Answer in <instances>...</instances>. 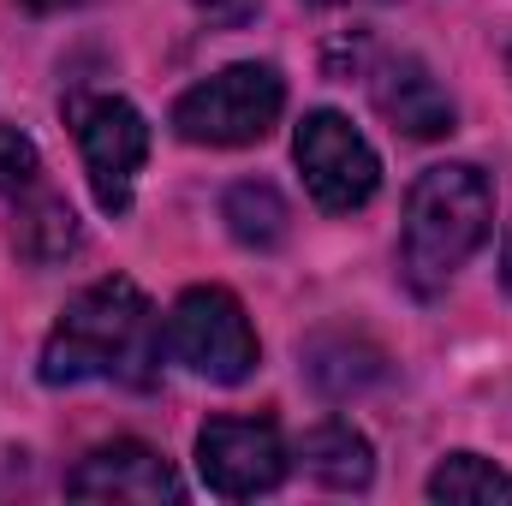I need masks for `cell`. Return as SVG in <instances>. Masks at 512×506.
Returning a JSON list of instances; mask_svg holds the SVG:
<instances>
[{
    "instance_id": "1",
    "label": "cell",
    "mask_w": 512,
    "mask_h": 506,
    "mask_svg": "<svg viewBox=\"0 0 512 506\" xmlns=\"http://www.w3.org/2000/svg\"><path fill=\"white\" fill-rule=\"evenodd\" d=\"M161 358V334H155V310L137 292V280L108 274L96 286H84L60 322L42 340V381L48 387H78V381H131L149 387Z\"/></svg>"
},
{
    "instance_id": "2",
    "label": "cell",
    "mask_w": 512,
    "mask_h": 506,
    "mask_svg": "<svg viewBox=\"0 0 512 506\" xmlns=\"http://www.w3.org/2000/svg\"><path fill=\"white\" fill-rule=\"evenodd\" d=\"M495 233V185L471 161H441L417 173L405 197V233H399V274L417 298H435L483 239Z\"/></svg>"
},
{
    "instance_id": "3",
    "label": "cell",
    "mask_w": 512,
    "mask_h": 506,
    "mask_svg": "<svg viewBox=\"0 0 512 506\" xmlns=\"http://www.w3.org/2000/svg\"><path fill=\"white\" fill-rule=\"evenodd\" d=\"M280 108H286V78L262 60H239V66H221L215 78L191 84L173 102V131L203 149H245L274 131Z\"/></svg>"
},
{
    "instance_id": "4",
    "label": "cell",
    "mask_w": 512,
    "mask_h": 506,
    "mask_svg": "<svg viewBox=\"0 0 512 506\" xmlns=\"http://www.w3.org/2000/svg\"><path fill=\"white\" fill-rule=\"evenodd\" d=\"M161 346H167V358L179 370L215 381V387H239L256 370V358H262L251 316H245V304L227 286H191V292H179V304L167 310Z\"/></svg>"
},
{
    "instance_id": "5",
    "label": "cell",
    "mask_w": 512,
    "mask_h": 506,
    "mask_svg": "<svg viewBox=\"0 0 512 506\" xmlns=\"http://www.w3.org/2000/svg\"><path fill=\"white\" fill-rule=\"evenodd\" d=\"M66 126L78 137V155H84V173H90V191H96L102 215H126L137 173L149 161V120L126 96L72 90L66 96Z\"/></svg>"
},
{
    "instance_id": "6",
    "label": "cell",
    "mask_w": 512,
    "mask_h": 506,
    "mask_svg": "<svg viewBox=\"0 0 512 506\" xmlns=\"http://www.w3.org/2000/svg\"><path fill=\"white\" fill-rule=\"evenodd\" d=\"M292 161L304 173V191L316 197V209L328 215H352L376 197L382 185V161L370 149V137L352 126L346 114L334 108H310L298 120V137H292Z\"/></svg>"
},
{
    "instance_id": "7",
    "label": "cell",
    "mask_w": 512,
    "mask_h": 506,
    "mask_svg": "<svg viewBox=\"0 0 512 506\" xmlns=\"http://www.w3.org/2000/svg\"><path fill=\"white\" fill-rule=\"evenodd\" d=\"M286 441L268 417H209L197 435V471L209 495L221 501H256L286 483Z\"/></svg>"
},
{
    "instance_id": "8",
    "label": "cell",
    "mask_w": 512,
    "mask_h": 506,
    "mask_svg": "<svg viewBox=\"0 0 512 506\" xmlns=\"http://www.w3.org/2000/svg\"><path fill=\"white\" fill-rule=\"evenodd\" d=\"M72 501H143V506H173L185 495L179 471L149 447V441H102L90 459H78V471L66 477Z\"/></svg>"
},
{
    "instance_id": "9",
    "label": "cell",
    "mask_w": 512,
    "mask_h": 506,
    "mask_svg": "<svg viewBox=\"0 0 512 506\" xmlns=\"http://www.w3.org/2000/svg\"><path fill=\"white\" fill-rule=\"evenodd\" d=\"M364 84H370V102L399 137H417V143H435L453 131V96L441 90V78L417 60V54H376L364 66Z\"/></svg>"
},
{
    "instance_id": "10",
    "label": "cell",
    "mask_w": 512,
    "mask_h": 506,
    "mask_svg": "<svg viewBox=\"0 0 512 506\" xmlns=\"http://www.w3.org/2000/svg\"><path fill=\"white\" fill-rule=\"evenodd\" d=\"M298 364H304V381L322 399H352V393H364V387H376L387 376V352L370 334H358V328H322V334H310L304 352H298Z\"/></svg>"
},
{
    "instance_id": "11",
    "label": "cell",
    "mask_w": 512,
    "mask_h": 506,
    "mask_svg": "<svg viewBox=\"0 0 512 506\" xmlns=\"http://www.w3.org/2000/svg\"><path fill=\"white\" fill-rule=\"evenodd\" d=\"M298 459H304V471H310L322 489H334V495H358V489H370V477H376L370 441H364L352 423H340V417L316 423V429L298 441Z\"/></svg>"
},
{
    "instance_id": "12",
    "label": "cell",
    "mask_w": 512,
    "mask_h": 506,
    "mask_svg": "<svg viewBox=\"0 0 512 506\" xmlns=\"http://www.w3.org/2000/svg\"><path fill=\"white\" fill-rule=\"evenodd\" d=\"M18 209V221H12V245L24 262H36V268H54V262H66V256L84 245V227H78V215H72V203L66 197H54L48 185L42 191H30L24 203H12Z\"/></svg>"
},
{
    "instance_id": "13",
    "label": "cell",
    "mask_w": 512,
    "mask_h": 506,
    "mask_svg": "<svg viewBox=\"0 0 512 506\" xmlns=\"http://www.w3.org/2000/svg\"><path fill=\"white\" fill-rule=\"evenodd\" d=\"M221 221H227V233L245 251H274L286 239V227H292V209H286V197L268 179H239L221 197Z\"/></svg>"
},
{
    "instance_id": "14",
    "label": "cell",
    "mask_w": 512,
    "mask_h": 506,
    "mask_svg": "<svg viewBox=\"0 0 512 506\" xmlns=\"http://www.w3.org/2000/svg\"><path fill=\"white\" fill-rule=\"evenodd\" d=\"M429 501L435 506H489L512 501V471H501L483 453H447L429 471Z\"/></svg>"
},
{
    "instance_id": "15",
    "label": "cell",
    "mask_w": 512,
    "mask_h": 506,
    "mask_svg": "<svg viewBox=\"0 0 512 506\" xmlns=\"http://www.w3.org/2000/svg\"><path fill=\"white\" fill-rule=\"evenodd\" d=\"M30 191H42V149L18 126H0V197L24 203Z\"/></svg>"
},
{
    "instance_id": "16",
    "label": "cell",
    "mask_w": 512,
    "mask_h": 506,
    "mask_svg": "<svg viewBox=\"0 0 512 506\" xmlns=\"http://www.w3.org/2000/svg\"><path fill=\"white\" fill-rule=\"evenodd\" d=\"M197 12H203L215 30H245L256 12H262V0H197Z\"/></svg>"
},
{
    "instance_id": "17",
    "label": "cell",
    "mask_w": 512,
    "mask_h": 506,
    "mask_svg": "<svg viewBox=\"0 0 512 506\" xmlns=\"http://www.w3.org/2000/svg\"><path fill=\"white\" fill-rule=\"evenodd\" d=\"M501 286L512 292V227H507V239H501Z\"/></svg>"
},
{
    "instance_id": "18",
    "label": "cell",
    "mask_w": 512,
    "mask_h": 506,
    "mask_svg": "<svg viewBox=\"0 0 512 506\" xmlns=\"http://www.w3.org/2000/svg\"><path fill=\"white\" fill-rule=\"evenodd\" d=\"M30 12H66V6H78V0H24Z\"/></svg>"
},
{
    "instance_id": "19",
    "label": "cell",
    "mask_w": 512,
    "mask_h": 506,
    "mask_svg": "<svg viewBox=\"0 0 512 506\" xmlns=\"http://www.w3.org/2000/svg\"><path fill=\"white\" fill-rule=\"evenodd\" d=\"M310 6H340V0H310Z\"/></svg>"
},
{
    "instance_id": "20",
    "label": "cell",
    "mask_w": 512,
    "mask_h": 506,
    "mask_svg": "<svg viewBox=\"0 0 512 506\" xmlns=\"http://www.w3.org/2000/svg\"><path fill=\"white\" fill-rule=\"evenodd\" d=\"M507 72H512V48H507Z\"/></svg>"
}]
</instances>
